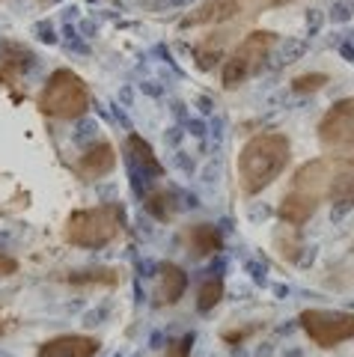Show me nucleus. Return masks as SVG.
Segmentation results:
<instances>
[{
  "label": "nucleus",
  "mask_w": 354,
  "mask_h": 357,
  "mask_svg": "<svg viewBox=\"0 0 354 357\" xmlns=\"http://www.w3.org/2000/svg\"><path fill=\"white\" fill-rule=\"evenodd\" d=\"M292 143L280 131H262L241 146L238 152V185L245 197H256L271 188L289 167Z\"/></svg>",
  "instance_id": "obj_1"
},
{
  "label": "nucleus",
  "mask_w": 354,
  "mask_h": 357,
  "mask_svg": "<svg viewBox=\"0 0 354 357\" xmlns=\"http://www.w3.org/2000/svg\"><path fill=\"white\" fill-rule=\"evenodd\" d=\"M330 170H334V158H313L301 164L289 182V191L283 194L277 206V218L289 227H304L318 211L322 199H328V185H330Z\"/></svg>",
  "instance_id": "obj_2"
},
{
  "label": "nucleus",
  "mask_w": 354,
  "mask_h": 357,
  "mask_svg": "<svg viewBox=\"0 0 354 357\" xmlns=\"http://www.w3.org/2000/svg\"><path fill=\"white\" fill-rule=\"evenodd\" d=\"M123 227H125L123 208L114 206V203H105V206L72 211L69 220H66V227H63V238L69 244H75V248L98 250V248H107L110 241H116L123 236Z\"/></svg>",
  "instance_id": "obj_3"
},
{
  "label": "nucleus",
  "mask_w": 354,
  "mask_h": 357,
  "mask_svg": "<svg viewBox=\"0 0 354 357\" xmlns=\"http://www.w3.org/2000/svg\"><path fill=\"white\" fill-rule=\"evenodd\" d=\"M36 105L51 119H77L90 110L93 93L81 75H75L72 69H57L42 86Z\"/></svg>",
  "instance_id": "obj_4"
},
{
  "label": "nucleus",
  "mask_w": 354,
  "mask_h": 357,
  "mask_svg": "<svg viewBox=\"0 0 354 357\" xmlns=\"http://www.w3.org/2000/svg\"><path fill=\"white\" fill-rule=\"evenodd\" d=\"M274 45H277V33L250 30L247 36L226 54L224 72H220V84H224V89H238L241 84H247L250 77L265 66Z\"/></svg>",
  "instance_id": "obj_5"
},
{
  "label": "nucleus",
  "mask_w": 354,
  "mask_h": 357,
  "mask_svg": "<svg viewBox=\"0 0 354 357\" xmlns=\"http://www.w3.org/2000/svg\"><path fill=\"white\" fill-rule=\"evenodd\" d=\"M292 0H203L200 6H194L187 13L179 27L182 30H194V27H217V24H229V21H241V18H253L268 9L286 6Z\"/></svg>",
  "instance_id": "obj_6"
},
{
  "label": "nucleus",
  "mask_w": 354,
  "mask_h": 357,
  "mask_svg": "<svg viewBox=\"0 0 354 357\" xmlns=\"http://www.w3.org/2000/svg\"><path fill=\"white\" fill-rule=\"evenodd\" d=\"M298 321H301L307 340L318 345V349H337V345L354 340V312L346 310L309 307L298 316Z\"/></svg>",
  "instance_id": "obj_7"
},
{
  "label": "nucleus",
  "mask_w": 354,
  "mask_h": 357,
  "mask_svg": "<svg viewBox=\"0 0 354 357\" xmlns=\"http://www.w3.org/2000/svg\"><path fill=\"white\" fill-rule=\"evenodd\" d=\"M318 143L325 152L351 155L354 152V98H339V102L318 119Z\"/></svg>",
  "instance_id": "obj_8"
},
{
  "label": "nucleus",
  "mask_w": 354,
  "mask_h": 357,
  "mask_svg": "<svg viewBox=\"0 0 354 357\" xmlns=\"http://www.w3.org/2000/svg\"><path fill=\"white\" fill-rule=\"evenodd\" d=\"M102 342L86 333H63V337L45 340L36 349V357H95Z\"/></svg>",
  "instance_id": "obj_9"
},
{
  "label": "nucleus",
  "mask_w": 354,
  "mask_h": 357,
  "mask_svg": "<svg viewBox=\"0 0 354 357\" xmlns=\"http://www.w3.org/2000/svg\"><path fill=\"white\" fill-rule=\"evenodd\" d=\"M114 167H116V149L110 146L107 140H98L77 158L75 173H77V178H84V182H95V178L107 176Z\"/></svg>",
  "instance_id": "obj_10"
},
{
  "label": "nucleus",
  "mask_w": 354,
  "mask_h": 357,
  "mask_svg": "<svg viewBox=\"0 0 354 357\" xmlns=\"http://www.w3.org/2000/svg\"><path fill=\"white\" fill-rule=\"evenodd\" d=\"M328 199H330V206H337V208H351L354 206V155L339 158V161L334 158Z\"/></svg>",
  "instance_id": "obj_11"
},
{
  "label": "nucleus",
  "mask_w": 354,
  "mask_h": 357,
  "mask_svg": "<svg viewBox=\"0 0 354 357\" xmlns=\"http://www.w3.org/2000/svg\"><path fill=\"white\" fill-rule=\"evenodd\" d=\"M187 292V274L176 262H164L158 271V289H155V304L158 307H173L179 304Z\"/></svg>",
  "instance_id": "obj_12"
},
{
  "label": "nucleus",
  "mask_w": 354,
  "mask_h": 357,
  "mask_svg": "<svg viewBox=\"0 0 354 357\" xmlns=\"http://www.w3.org/2000/svg\"><path fill=\"white\" fill-rule=\"evenodd\" d=\"M182 241L194 259H208V256L220 253V248H224V238H220L215 223H194V227L185 229Z\"/></svg>",
  "instance_id": "obj_13"
},
{
  "label": "nucleus",
  "mask_w": 354,
  "mask_h": 357,
  "mask_svg": "<svg viewBox=\"0 0 354 357\" xmlns=\"http://www.w3.org/2000/svg\"><path fill=\"white\" fill-rule=\"evenodd\" d=\"M125 155H128L131 167L140 170V176H155V178L164 176V164L158 161L155 149L140 137V134H128L125 137Z\"/></svg>",
  "instance_id": "obj_14"
},
{
  "label": "nucleus",
  "mask_w": 354,
  "mask_h": 357,
  "mask_svg": "<svg viewBox=\"0 0 354 357\" xmlns=\"http://www.w3.org/2000/svg\"><path fill=\"white\" fill-rule=\"evenodd\" d=\"M33 63V54L27 48H21V45H3V51H0V84H9L15 81L21 72H27Z\"/></svg>",
  "instance_id": "obj_15"
},
{
  "label": "nucleus",
  "mask_w": 354,
  "mask_h": 357,
  "mask_svg": "<svg viewBox=\"0 0 354 357\" xmlns=\"http://www.w3.org/2000/svg\"><path fill=\"white\" fill-rule=\"evenodd\" d=\"M60 280L69 286H119V271L116 268H84V271H69Z\"/></svg>",
  "instance_id": "obj_16"
},
{
  "label": "nucleus",
  "mask_w": 354,
  "mask_h": 357,
  "mask_svg": "<svg viewBox=\"0 0 354 357\" xmlns=\"http://www.w3.org/2000/svg\"><path fill=\"white\" fill-rule=\"evenodd\" d=\"M143 206H146L149 215H152L155 220H161V223L173 220V218H176V211H179V203H176V197H173L170 191H164V188H158V191L146 194Z\"/></svg>",
  "instance_id": "obj_17"
},
{
  "label": "nucleus",
  "mask_w": 354,
  "mask_h": 357,
  "mask_svg": "<svg viewBox=\"0 0 354 357\" xmlns=\"http://www.w3.org/2000/svg\"><path fill=\"white\" fill-rule=\"evenodd\" d=\"M220 298H224V280L220 277H208V280H203L200 292H197V310L200 312H212Z\"/></svg>",
  "instance_id": "obj_18"
},
{
  "label": "nucleus",
  "mask_w": 354,
  "mask_h": 357,
  "mask_svg": "<svg viewBox=\"0 0 354 357\" xmlns=\"http://www.w3.org/2000/svg\"><path fill=\"white\" fill-rule=\"evenodd\" d=\"M325 84H330V77L325 72H309V75H298L292 81V89L298 96H304V93H318Z\"/></svg>",
  "instance_id": "obj_19"
},
{
  "label": "nucleus",
  "mask_w": 354,
  "mask_h": 357,
  "mask_svg": "<svg viewBox=\"0 0 354 357\" xmlns=\"http://www.w3.org/2000/svg\"><path fill=\"white\" fill-rule=\"evenodd\" d=\"M191 342H194V337L173 340V342L167 345V351H164V357H191Z\"/></svg>",
  "instance_id": "obj_20"
},
{
  "label": "nucleus",
  "mask_w": 354,
  "mask_h": 357,
  "mask_svg": "<svg viewBox=\"0 0 354 357\" xmlns=\"http://www.w3.org/2000/svg\"><path fill=\"white\" fill-rule=\"evenodd\" d=\"M15 271H18V259H15V256H9V253L0 250V280L13 277Z\"/></svg>",
  "instance_id": "obj_21"
}]
</instances>
